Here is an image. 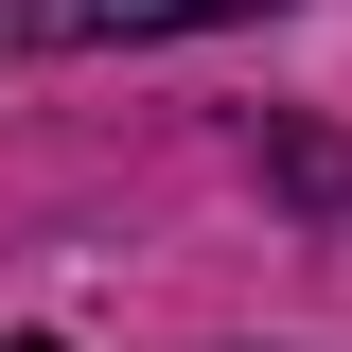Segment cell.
<instances>
[{"label": "cell", "mask_w": 352, "mask_h": 352, "mask_svg": "<svg viewBox=\"0 0 352 352\" xmlns=\"http://www.w3.org/2000/svg\"><path fill=\"white\" fill-rule=\"evenodd\" d=\"M194 18H282V0H36V36H194Z\"/></svg>", "instance_id": "cell-1"}, {"label": "cell", "mask_w": 352, "mask_h": 352, "mask_svg": "<svg viewBox=\"0 0 352 352\" xmlns=\"http://www.w3.org/2000/svg\"><path fill=\"white\" fill-rule=\"evenodd\" d=\"M0 352H53V335H0Z\"/></svg>", "instance_id": "cell-2"}]
</instances>
